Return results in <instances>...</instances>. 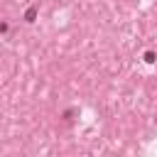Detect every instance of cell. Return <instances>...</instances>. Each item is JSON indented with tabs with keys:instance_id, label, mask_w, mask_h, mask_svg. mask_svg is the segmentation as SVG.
Returning <instances> with one entry per match:
<instances>
[{
	"instance_id": "1",
	"label": "cell",
	"mask_w": 157,
	"mask_h": 157,
	"mask_svg": "<svg viewBox=\"0 0 157 157\" xmlns=\"http://www.w3.org/2000/svg\"><path fill=\"white\" fill-rule=\"evenodd\" d=\"M34 17H37V10H34V7H29V10L25 12V20H27V22H34Z\"/></svg>"
},
{
	"instance_id": "2",
	"label": "cell",
	"mask_w": 157,
	"mask_h": 157,
	"mask_svg": "<svg viewBox=\"0 0 157 157\" xmlns=\"http://www.w3.org/2000/svg\"><path fill=\"white\" fill-rule=\"evenodd\" d=\"M0 32H7V25L5 22H0Z\"/></svg>"
}]
</instances>
